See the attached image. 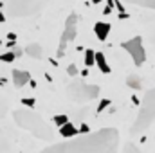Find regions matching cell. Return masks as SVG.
I'll return each instance as SVG.
<instances>
[{
	"label": "cell",
	"mask_w": 155,
	"mask_h": 153,
	"mask_svg": "<svg viewBox=\"0 0 155 153\" xmlns=\"http://www.w3.org/2000/svg\"><path fill=\"white\" fill-rule=\"evenodd\" d=\"M78 34V15L76 13H71L65 20V25H63V31H61V36H60V43H58V52L56 56L61 58L65 56L67 52V47L74 41Z\"/></svg>",
	"instance_id": "6"
},
{
	"label": "cell",
	"mask_w": 155,
	"mask_h": 153,
	"mask_svg": "<svg viewBox=\"0 0 155 153\" xmlns=\"http://www.w3.org/2000/svg\"><path fill=\"white\" fill-rule=\"evenodd\" d=\"M85 65L87 67H94L96 65V52L94 50H85Z\"/></svg>",
	"instance_id": "16"
},
{
	"label": "cell",
	"mask_w": 155,
	"mask_h": 153,
	"mask_svg": "<svg viewBox=\"0 0 155 153\" xmlns=\"http://www.w3.org/2000/svg\"><path fill=\"white\" fill-rule=\"evenodd\" d=\"M110 105H112V101H110V99H103V101L99 103V106H97V112H99V114H101V112H105Z\"/></svg>",
	"instance_id": "20"
},
{
	"label": "cell",
	"mask_w": 155,
	"mask_h": 153,
	"mask_svg": "<svg viewBox=\"0 0 155 153\" xmlns=\"http://www.w3.org/2000/svg\"><path fill=\"white\" fill-rule=\"evenodd\" d=\"M121 47L130 54L132 61H134L137 67L144 63V60H146V52H144V45H143L141 36H134V38L128 40V41H123Z\"/></svg>",
	"instance_id": "8"
},
{
	"label": "cell",
	"mask_w": 155,
	"mask_h": 153,
	"mask_svg": "<svg viewBox=\"0 0 155 153\" xmlns=\"http://www.w3.org/2000/svg\"><path fill=\"white\" fill-rule=\"evenodd\" d=\"M9 112V101L5 97V94L2 92L0 88V153H5L11 148V141H9V135H7V130H5V117Z\"/></svg>",
	"instance_id": "7"
},
{
	"label": "cell",
	"mask_w": 155,
	"mask_h": 153,
	"mask_svg": "<svg viewBox=\"0 0 155 153\" xmlns=\"http://www.w3.org/2000/svg\"><path fill=\"white\" fill-rule=\"evenodd\" d=\"M114 5H116V0H108V5L105 7V11H103V13H105V15H110V13H112V7H114Z\"/></svg>",
	"instance_id": "22"
},
{
	"label": "cell",
	"mask_w": 155,
	"mask_h": 153,
	"mask_svg": "<svg viewBox=\"0 0 155 153\" xmlns=\"http://www.w3.org/2000/svg\"><path fill=\"white\" fill-rule=\"evenodd\" d=\"M2 5H4V4H2V2H0V9H2Z\"/></svg>",
	"instance_id": "29"
},
{
	"label": "cell",
	"mask_w": 155,
	"mask_h": 153,
	"mask_svg": "<svg viewBox=\"0 0 155 153\" xmlns=\"http://www.w3.org/2000/svg\"><path fill=\"white\" fill-rule=\"evenodd\" d=\"M51 0H5L7 15L13 18H27L40 15Z\"/></svg>",
	"instance_id": "3"
},
{
	"label": "cell",
	"mask_w": 155,
	"mask_h": 153,
	"mask_svg": "<svg viewBox=\"0 0 155 153\" xmlns=\"http://www.w3.org/2000/svg\"><path fill=\"white\" fill-rule=\"evenodd\" d=\"M126 85L134 90H141L143 88V77L137 76V74H128L126 77Z\"/></svg>",
	"instance_id": "14"
},
{
	"label": "cell",
	"mask_w": 155,
	"mask_h": 153,
	"mask_svg": "<svg viewBox=\"0 0 155 153\" xmlns=\"http://www.w3.org/2000/svg\"><path fill=\"white\" fill-rule=\"evenodd\" d=\"M155 119V86L150 88L144 97H143V103H141V108H139V114L135 117V122L132 126V133H143L150 128V124L153 122Z\"/></svg>",
	"instance_id": "4"
},
{
	"label": "cell",
	"mask_w": 155,
	"mask_h": 153,
	"mask_svg": "<svg viewBox=\"0 0 155 153\" xmlns=\"http://www.w3.org/2000/svg\"><path fill=\"white\" fill-rule=\"evenodd\" d=\"M54 124L56 126H61V124H65V122H69V117L67 115H54Z\"/></svg>",
	"instance_id": "19"
},
{
	"label": "cell",
	"mask_w": 155,
	"mask_h": 153,
	"mask_svg": "<svg viewBox=\"0 0 155 153\" xmlns=\"http://www.w3.org/2000/svg\"><path fill=\"white\" fill-rule=\"evenodd\" d=\"M99 86L97 85H88L85 81H72L69 86H67V97L78 103V105H83V103H90L94 101L97 96H99Z\"/></svg>",
	"instance_id": "5"
},
{
	"label": "cell",
	"mask_w": 155,
	"mask_h": 153,
	"mask_svg": "<svg viewBox=\"0 0 155 153\" xmlns=\"http://www.w3.org/2000/svg\"><path fill=\"white\" fill-rule=\"evenodd\" d=\"M119 132L116 128H103L81 137H71V141L52 144L41 153H117Z\"/></svg>",
	"instance_id": "1"
},
{
	"label": "cell",
	"mask_w": 155,
	"mask_h": 153,
	"mask_svg": "<svg viewBox=\"0 0 155 153\" xmlns=\"http://www.w3.org/2000/svg\"><path fill=\"white\" fill-rule=\"evenodd\" d=\"M13 119L22 130L33 133L36 139L51 141L54 137V132H52L51 124H47V121L40 114H36L33 108H18V110H15L13 112Z\"/></svg>",
	"instance_id": "2"
},
{
	"label": "cell",
	"mask_w": 155,
	"mask_h": 153,
	"mask_svg": "<svg viewBox=\"0 0 155 153\" xmlns=\"http://www.w3.org/2000/svg\"><path fill=\"white\" fill-rule=\"evenodd\" d=\"M29 81H31V74H29L27 70H20V69H15V70H13V83H15L16 88L25 86Z\"/></svg>",
	"instance_id": "9"
},
{
	"label": "cell",
	"mask_w": 155,
	"mask_h": 153,
	"mask_svg": "<svg viewBox=\"0 0 155 153\" xmlns=\"http://www.w3.org/2000/svg\"><path fill=\"white\" fill-rule=\"evenodd\" d=\"M2 22H5V16H4V13H2V9H0V24Z\"/></svg>",
	"instance_id": "27"
},
{
	"label": "cell",
	"mask_w": 155,
	"mask_h": 153,
	"mask_svg": "<svg viewBox=\"0 0 155 153\" xmlns=\"http://www.w3.org/2000/svg\"><path fill=\"white\" fill-rule=\"evenodd\" d=\"M116 7H117V11H121V13H124V5H123L121 2H116Z\"/></svg>",
	"instance_id": "24"
},
{
	"label": "cell",
	"mask_w": 155,
	"mask_h": 153,
	"mask_svg": "<svg viewBox=\"0 0 155 153\" xmlns=\"http://www.w3.org/2000/svg\"><path fill=\"white\" fill-rule=\"evenodd\" d=\"M67 74H69V76H76L78 74L76 65H69V67H67Z\"/></svg>",
	"instance_id": "23"
},
{
	"label": "cell",
	"mask_w": 155,
	"mask_h": 153,
	"mask_svg": "<svg viewBox=\"0 0 155 153\" xmlns=\"http://www.w3.org/2000/svg\"><path fill=\"white\" fill-rule=\"evenodd\" d=\"M60 135L61 137H65V139H71V137H76L78 135V128L69 121V122H65V124H61L60 126Z\"/></svg>",
	"instance_id": "12"
},
{
	"label": "cell",
	"mask_w": 155,
	"mask_h": 153,
	"mask_svg": "<svg viewBox=\"0 0 155 153\" xmlns=\"http://www.w3.org/2000/svg\"><path fill=\"white\" fill-rule=\"evenodd\" d=\"M123 2L139 5V7H146V9H155V0H123Z\"/></svg>",
	"instance_id": "15"
},
{
	"label": "cell",
	"mask_w": 155,
	"mask_h": 153,
	"mask_svg": "<svg viewBox=\"0 0 155 153\" xmlns=\"http://www.w3.org/2000/svg\"><path fill=\"white\" fill-rule=\"evenodd\" d=\"M7 40H9V41H15V40H16V34H15V33H9V34H7Z\"/></svg>",
	"instance_id": "26"
},
{
	"label": "cell",
	"mask_w": 155,
	"mask_h": 153,
	"mask_svg": "<svg viewBox=\"0 0 155 153\" xmlns=\"http://www.w3.org/2000/svg\"><path fill=\"white\" fill-rule=\"evenodd\" d=\"M96 65L99 67V70H101L103 74H110V70H112L103 52H96Z\"/></svg>",
	"instance_id": "13"
},
{
	"label": "cell",
	"mask_w": 155,
	"mask_h": 153,
	"mask_svg": "<svg viewBox=\"0 0 155 153\" xmlns=\"http://www.w3.org/2000/svg\"><path fill=\"white\" fill-rule=\"evenodd\" d=\"M22 105H24V106H27V108H35L36 101H35L33 97H24V99H22Z\"/></svg>",
	"instance_id": "21"
},
{
	"label": "cell",
	"mask_w": 155,
	"mask_h": 153,
	"mask_svg": "<svg viewBox=\"0 0 155 153\" xmlns=\"http://www.w3.org/2000/svg\"><path fill=\"white\" fill-rule=\"evenodd\" d=\"M79 132H81V133H88V126H87V124H81Z\"/></svg>",
	"instance_id": "25"
},
{
	"label": "cell",
	"mask_w": 155,
	"mask_h": 153,
	"mask_svg": "<svg viewBox=\"0 0 155 153\" xmlns=\"http://www.w3.org/2000/svg\"><path fill=\"white\" fill-rule=\"evenodd\" d=\"M123 153H143L134 142H128V144H124V148H123Z\"/></svg>",
	"instance_id": "18"
},
{
	"label": "cell",
	"mask_w": 155,
	"mask_h": 153,
	"mask_svg": "<svg viewBox=\"0 0 155 153\" xmlns=\"http://www.w3.org/2000/svg\"><path fill=\"white\" fill-rule=\"evenodd\" d=\"M94 33L99 38V41H105V40L108 38V34H110V24H107V22L94 24Z\"/></svg>",
	"instance_id": "10"
},
{
	"label": "cell",
	"mask_w": 155,
	"mask_h": 153,
	"mask_svg": "<svg viewBox=\"0 0 155 153\" xmlns=\"http://www.w3.org/2000/svg\"><path fill=\"white\" fill-rule=\"evenodd\" d=\"M25 54L33 60H41L43 58V47L40 43H29L25 47Z\"/></svg>",
	"instance_id": "11"
},
{
	"label": "cell",
	"mask_w": 155,
	"mask_h": 153,
	"mask_svg": "<svg viewBox=\"0 0 155 153\" xmlns=\"http://www.w3.org/2000/svg\"><path fill=\"white\" fill-rule=\"evenodd\" d=\"M99 2H103V0H92V4H99Z\"/></svg>",
	"instance_id": "28"
},
{
	"label": "cell",
	"mask_w": 155,
	"mask_h": 153,
	"mask_svg": "<svg viewBox=\"0 0 155 153\" xmlns=\"http://www.w3.org/2000/svg\"><path fill=\"white\" fill-rule=\"evenodd\" d=\"M15 60H16V54H15V50H7V52L0 54V61H4V63H13Z\"/></svg>",
	"instance_id": "17"
}]
</instances>
